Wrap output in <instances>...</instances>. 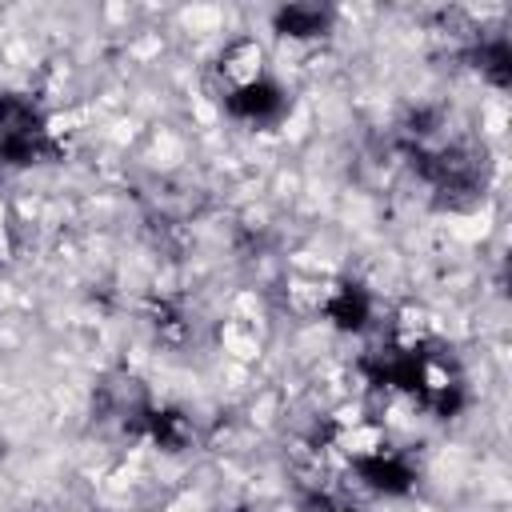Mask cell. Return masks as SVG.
Segmentation results:
<instances>
[{"mask_svg":"<svg viewBox=\"0 0 512 512\" xmlns=\"http://www.w3.org/2000/svg\"><path fill=\"white\" fill-rule=\"evenodd\" d=\"M220 108L228 120H236L244 128H276L288 116V88L268 72V76L220 96Z\"/></svg>","mask_w":512,"mask_h":512,"instance_id":"1","label":"cell"},{"mask_svg":"<svg viewBox=\"0 0 512 512\" xmlns=\"http://www.w3.org/2000/svg\"><path fill=\"white\" fill-rule=\"evenodd\" d=\"M260 76H268V48H264L260 36L236 32V36H228L216 48V56H212V80H216V92L220 96H228V92L260 80Z\"/></svg>","mask_w":512,"mask_h":512,"instance_id":"2","label":"cell"},{"mask_svg":"<svg viewBox=\"0 0 512 512\" xmlns=\"http://www.w3.org/2000/svg\"><path fill=\"white\" fill-rule=\"evenodd\" d=\"M320 316L340 336H364L376 324V296L356 280H332L320 292Z\"/></svg>","mask_w":512,"mask_h":512,"instance_id":"3","label":"cell"},{"mask_svg":"<svg viewBox=\"0 0 512 512\" xmlns=\"http://www.w3.org/2000/svg\"><path fill=\"white\" fill-rule=\"evenodd\" d=\"M272 32L288 44H320L332 36L336 28V12L324 8V4H280L272 16H268Z\"/></svg>","mask_w":512,"mask_h":512,"instance_id":"4","label":"cell"},{"mask_svg":"<svg viewBox=\"0 0 512 512\" xmlns=\"http://www.w3.org/2000/svg\"><path fill=\"white\" fill-rule=\"evenodd\" d=\"M320 512H368V508H360V504H352V500H336V496H320Z\"/></svg>","mask_w":512,"mask_h":512,"instance_id":"5","label":"cell"},{"mask_svg":"<svg viewBox=\"0 0 512 512\" xmlns=\"http://www.w3.org/2000/svg\"><path fill=\"white\" fill-rule=\"evenodd\" d=\"M224 512H256V508H244V504H236V508H224Z\"/></svg>","mask_w":512,"mask_h":512,"instance_id":"6","label":"cell"}]
</instances>
